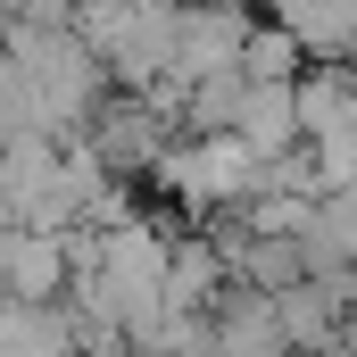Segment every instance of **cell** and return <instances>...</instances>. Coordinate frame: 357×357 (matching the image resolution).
Masks as SVG:
<instances>
[{
    "label": "cell",
    "instance_id": "52a82bcc",
    "mask_svg": "<svg viewBox=\"0 0 357 357\" xmlns=\"http://www.w3.org/2000/svg\"><path fill=\"white\" fill-rule=\"evenodd\" d=\"M0 357H75V316H67V299H50V307L0 299Z\"/></svg>",
    "mask_w": 357,
    "mask_h": 357
},
{
    "label": "cell",
    "instance_id": "6da1fadb",
    "mask_svg": "<svg viewBox=\"0 0 357 357\" xmlns=\"http://www.w3.org/2000/svg\"><path fill=\"white\" fill-rule=\"evenodd\" d=\"M175 25H183V0H75L84 50L125 91H150L175 75Z\"/></svg>",
    "mask_w": 357,
    "mask_h": 357
},
{
    "label": "cell",
    "instance_id": "30bf717a",
    "mask_svg": "<svg viewBox=\"0 0 357 357\" xmlns=\"http://www.w3.org/2000/svg\"><path fill=\"white\" fill-rule=\"evenodd\" d=\"M316 225L333 233V250L357 266V183H341V191H324V199H316Z\"/></svg>",
    "mask_w": 357,
    "mask_h": 357
},
{
    "label": "cell",
    "instance_id": "ba28073f",
    "mask_svg": "<svg viewBox=\"0 0 357 357\" xmlns=\"http://www.w3.org/2000/svg\"><path fill=\"white\" fill-rule=\"evenodd\" d=\"M17 133H42V142H59V116H50V100L33 91V75L0 50V142H17Z\"/></svg>",
    "mask_w": 357,
    "mask_h": 357
},
{
    "label": "cell",
    "instance_id": "8992f818",
    "mask_svg": "<svg viewBox=\"0 0 357 357\" xmlns=\"http://www.w3.org/2000/svg\"><path fill=\"white\" fill-rule=\"evenodd\" d=\"M233 142H241L258 167H266V158H291V150H299V108H291V84H250V91H241Z\"/></svg>",
    "mask_w": 357,
    "mask_h": 357
},
{
    "label": "cell",
    "instance_id": "7a4b0ae2",
    "mask_svg": "<svg viewBox=\"0 0 357 357\" xmlns=\"http://www.w3.org/2000/svg\"><path fill=\"white\" fill-rule=\"evenodd\" d=\"M158 191L191 216H233L258 199V158L233 133H175L158 158Z\"/></svg>",
    "mask_w": 357,
    "mask_h": 357
},
{
    "label": "cell",
    "instance_id": "9c48e42d",
    "mask_svg": "<svg viewBox=\"0 0 357 357\" xmlns=\"http://www.w3.org/2000/svg\"><path fill=\"white\" fill-rule=\"evenodd\" d=\"M241 75H250V84H299V75H307V50H299L274 17H258V33H250V50H241Z\"/></svg>",
    "mask_w": 357,
    "mask_h": 357
},
{
    "label": "cell",
    "instance_id": "277c9868",
    "mask_svg": "<svg viewBox=\"0 0 357 357\" xmlns=\"http://www.w3.org/2000/svg\"><path fill=\"white\" fill-rule=\"evenodd\" d=\"M91 158L108 167V175H158V158H167V142H175V125L150 108V100H100V116H91Z\"/></svg>",
    "mask_w": 357,
    "mask_h": 357
},
{
    "label": "cell",
    "instance_id": "3957f363",
    "mask_svg": "<svg viewBox=\"0 0 357 357\" xmlns=\"http://www.w3.org/2000/svg\"><path fill=\"white\" fill-rule=\"evenodd\" d=\"M250 33H258L250 0H183V25H175V84L241 75V50H250Z\"/></svg>",
    "mask_w": 357,
    "mask_h": 357
},
{
    "label": "cell",
    "instance_id": "8fae6325",
    "mask_svg": "<svg viewBox=\"0 0 357 357\" xmlns=\"http://www.w3.org/2000/svg\"><path fill=\"white\" fill-rule=\"evenodd\" d=\"M8 8H17V0H0V17H8Z\"/></svg>",
    "mask_w": 357,
    "mask_h": 357
},
{
    "label": "cell",
    "instance_id": "5b68a950",
    "mask_svg": "<svg viewBox=\"0 0 357 357\" xmlns=\"http://www.w3.org/2000/svg\"><path fill=\"white\" fill-rule=\"evenodd\" d=\"M0 299H25V307L67 299V241L33 225H0Z\"/></svg>",
    "mask_w": 357,
    "mask_h": 357
}]
</instances>
